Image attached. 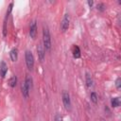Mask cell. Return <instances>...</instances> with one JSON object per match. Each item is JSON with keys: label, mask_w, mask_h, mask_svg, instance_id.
Here are the masks:
<instances>
[{"label": "cell", "mask_w": 121, "mask_h": 121, "mask_svg": "<svg viewBox=\"0 0 121 121\" xmlns=\"http://www.w3.org/2000/svg\"><path fill=\"white\" fill-rule=\"evenodd\" d=\"M43 45L45 50H49L51 48V38L49 29L46 26H43Z\"/></svg>", "instance_id": "6da1fadb"}, {"label": "cell", "mask_w": 121, "mask_h": 121, "mask_svg": "<svg viewBox=\"0 0 121 121\" xmlns=\"http://www.w3.org/2000/svg\"><path fill=\"white\" fill-rule=\"evenodd\" d=\"M25 59H26V66L29 70H32L34 67V57L32 55V53L29 50H26L25 53Z\"/></svg>", "instance_id": "7a4b0ae2"}, {"label": "cell", "mask_w": 121, "mask_h": 121, "mask_svg": "<svg viewBox=\"0 0 121 121\" xmlns=\"http://www.w3.org/2000/svg\"><path fill=\"white\" fill-rule=\"evenodd\" d=\"M61 97H62V102L64 105V108L68 111L71 110V99H70V95L67 91H63L61 94Z\"/></svg>", "instance_id": "3957f363"}, {"label": "cell", "mask_w": 121, "mask_h": 121, "mask_svg": "<svg viewBox=\"0 0 121 121\" xmlns=\"http://www.w3.org/2000/svg\"><path fill=\"white\" fill-rule=\"evenodd\" d=\"M68 27H69V16H68V14H65L60 23V29L62 32H64L68 29Z\"/></svg>", "instance_id": "277c9868"}, {"label": "cell", "mask_w": 121, "mask_h": 121, "mask_svg": "<svg viewBox=\"0 0 121 121\" xmlns=\"http://www.w3.org/2000/svg\"><path fill=\"white\" fill-rule=\"evenodd\" d=\"M36 34H37V23L36 21H32L30 24V27H29V35L32 39L36 38Z\"/></svg>", "instance_id": "5b68a950"}, {"label": "cell", "mask_w": 121, "mask_h": 121, "mask_svg": "<svg viewBox=\"0 0 121 121\" xmlns=\"http://www.w3.org/2000/svg\"><path fill=\"white\" fill-rule=\"evenodd\" d=\"M37 52H38V57H39L40 60L43 61V59H44V55H45V49H44V47L42 43H40L37 46Z\"/></svg>", "instance_id": "8992f818"}, {"label": "cell", "mask_w": 121, "mask_h": 121, "mask_svg": "<svg viewBox=\"0 0 121 121\" xmlns=\"http://www.w3.org/2000/svg\"><path fill=\"white\" fill-rule=\"evenodd\" d=\"M7 72H8L7 64L4 61H1V63H0V75H1V77L4 78L6 76V74H7Z\"/></svg>", "instance_id": "52a82bcc"}, {"label": "cell", "mask_w": 121, "mask_h": 121, "mask_svg": "<svg viewBox=\"0 0 121 121\" xmlns=\"http://www.w3.org/2000/svg\"><path fill=\"white\" fill-rule=\"evenodd\" d=\"M9 56L12 61H16L17 58H18V49L17 48H13L11 49V51L9 52Z\"/></svg>", "instance_id": "ba28073f"}, {"label": "cell", "mask_w": 121, "mask_h": 121, "mask_svg": "<svg viewBox=\"0 0 121 121\" xmlns=\"http://www.w3.org/2000/svg\"><path fill=\"white\" fill-rule=\"evenodd\" d=\"M21 89H22V94L25 97H28V94H29V89L26 87V85L25 84V82L22 83L21 85Z\"/></svg>", "instance_id": "9c48e42d"}, {"label": "cell", "mask_w": 121, "mask_h": 121, "mask_svg": "<svg viewBox=\"0 0 121 121\" xmlns=\"http://www.w3.org/2000/svg\"><path fill=\"white\" fill-rule=\"evenodd\" d=\"M24 82H25V84L26 85V87L30 90V88H31V86H32V78H31V77L27 75V76L26 77V80H25Z\"/></svg>", "instance_id": "30bf717a"}, {"label": "cell", "mask_w": 121, "mask_h": 121, "mask_svg": "<svg viewBox=\"0 0 121 121\" xmlns=\"http://www.w3.org/2000/svg\"><path fill=\"white\" fill-rule=\"evenodd\" d=\"M73 55L75 58H79L80 57V50H79V47L75 45L74 48H73Z\"/></svg>", "instance_id": "8fae6325"}, {"label": "cell", "mask_w": 121, "mask_h": 121, "mask_svg": "<svg viewBox=\"0 0 121 121\" xmlns=\"http://www.w3.org/2000/svg\"><path fill=\"white\" fill-rule=\"evenodd\" d=\"M16 83H17V78H16L15 76L11 77V78H9V86H10V87H15Z\"/></svg>", "instance_id": "7c38bea8"}, {"label": "cell", "mask_w": 121, "mask_h": 121, "mask_svg": "<svg viewBox=\"0 0 121 121\" xmlns=\"http://www.w3.org/2000/svg\"><path fill=\"white\" fill-rule=\"evenodd\" d=\"M111 103H112V107H118L120 105V100H119L118 97H114V98H112Z\"/></svg>", "instance_id": "4fadbf2b"}, {"label": "cell", "mask_w": 121, "mask_h": 121, "mask_svg": "<svg viewBox=\"0 0 121 121\" xmlns=\"http://www.w3.org/2000/svg\"><path fill=\"white\" fill-rule=\"evenodd\" d=\"M86 83L89 87H91L93 85V80H92V78L89 74H86Z\"/></svg>", "instance_id": "5bb4252c"}, {"label": "cell", "mask_w": 121, "mask_h": 121, "mask_svg": "<svg viewBox=\"0 0 121 121\" xmlns=\"http://www.w3.org/2000/svg\"><path fill=\"white\" fill-rule=\"evenodd\" d=\"M91 100L94 102V103H96L97 102V95L95 93H92L91 94Z\"/></svg>", "instance_id": "9a60e30c"}, {"label": "cell", "mask_w": 121, "mask_h": 121, "mask_svg": "<svg viewBox=\"0 0 121 121\" xmlns=\"http://www.w3.org/2000/svg\"><path fill=\"white\" fill-rule=\"evenodd\" d=\"M120 84H121V79H120V78H118L115 81V86L117 89H120Z\"/></svg>", "instance_id": "2e32d148"}, {"label": "cell", "mask_w": 121, "mask_h": 121, "mask_svg": "<svg viewBox=\"0 0 121 121\" xmlns=\"http://www.w3.org/2000/svg\"><path fill=\"white\" fill-rule=\"evenodd\" d=\"M55 121H63L62 116H61L60 114H56V116H55Z\"/></svg>", "instance_id": "e0dca14e"}, {"label": "cell", "mask_w": 121, "mask_h": 121, "mask_svg": "<svg viewBox=\"0 0 121 121\" xmlns=\"http://www.w3.org/2000/svg\"><path fill=\"white\" fill-rule=\"evenodd\" d=\"M104 8H105V6H104V4H98L97 5V9H99V10H103L104 9Z\"/></svg>", "instance_id": "ac0fdd59"}, {"label": "cell", "mask_w": 121, "mask_h": 121, "mask_svg": "<svg viewBox=\"0 0 121 121\" xmlns=\"http://www.w3.org/2000/svg\"><path fill=\"white\" fill-rule=\"evenodd\" d=\"M93 4H94V2H93V1H88V5H89L90 7H92V6H93Z\"/></svg>", "instance_id": "d6986e66"}, {"label": "cell", "mask_w": 121, "mask_h": 121, "mask_svg": "<svg viewBox=\"0 0 121 121\" xmlns=\"http://www.w3.org/2000/svg\"><path fill=\"white\" fill-rule=\"evenodd\" d=\"M101 121H105V120H101Z\"/></svg>", "instance_id": "ffe728a7"}]
</instances>
